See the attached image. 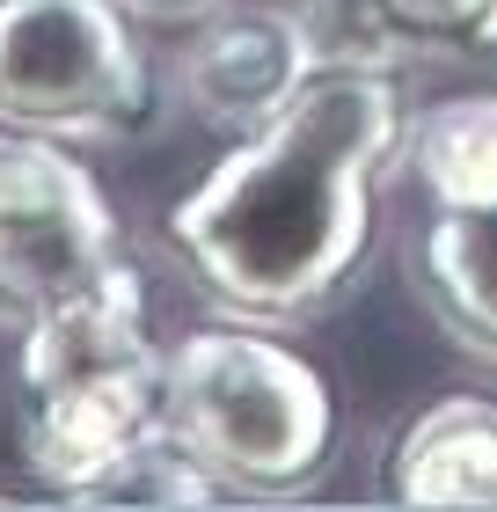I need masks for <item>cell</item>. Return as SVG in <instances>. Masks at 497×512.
Returning <instances> with one entry per match:
<instances>
[{"instance_id":"52a82bcc","label":"cell","mask_w":497,"mask_h":512,"mask_svg":"<svg viewBox=\"0 0 497 512\" xmlns=\"http://www.w3.org/2000/svg\"><path fill=\"white\" fill-rule=\"evenodd\" d=\"M388 491L402 505H497V403L446 395L417 410L388 454Z\"/></svg>"},{"instance_id":"8992f818","label":"cell","mask_w":497,"mask_h":512,"mask_svg":"<svg viewBox=\"0 0 497 512\" xmlns=\"http://www.w3.org/2000/svg\"><path fill=\"white\" fill-rule=\"evenodd\" d=\"M329 52L307 37V22L271 8H205L183 44V96L205 125L249 132L264 125Z\"/></svg>"},{"instance_id":"7a4b0ae2","label":"cell","mask_w":497,"mask_h":512,"mask_svg":"<svg viewBox=\"0 0 497 512\" xmlns=\"http://www.w3.org/2000/svg\"><path fill=\"white\" fill-rule=\"evenodd\" d=\"M15 374H22V461L66 505L110 461L169 432V352L147 330V286L125 256L22 322Z\"/></svg>"},{"instance_id":"3957f363","label":"cell","mask_w":497,"mask_h":512,"mask_svg":"<svg viewBox=\"0 0 497 512\" xmlns=\"http://www.w3.org/2000/svg\"><path fill=\"white\" fill-rule=\"evenodd\" d=\"M169 439L220 491L293 498L337 454V395L264 322H220L169 352Z\"/></svg>"},{"instance_id":"7c38bea8","label":"cell","mask_w":497,"mask_h":512,"mask_svg":"<svg viewBox=\"0 0 497 512\" xmlns=\"http://www.w3.org/2000/svg\"><path fill=\"white\" fill-rule=\"evenodd\" d=\"M132 15H169V22H198L205 8H220V0H125Z\"/></svg>"},{"instance_id":"6da1fadb","label":"cell","mask_w":497,"mask_h":512,"mask_svg":"<svg viewBox=\"0 0 497 512\" xmlns=\"http://www.w3.org/2000/svg\"><path fill=\"white\" fill-rule=\"evenodd\" d=\"M402 154V103L381 59H322L264 125L169 213L191 286L227 322L322 315L373 249V176Z\"/></svg>"},{"instance_id":"277c9868","label":"cell","mask_w":497,"mask_h":512,"mask_svg":"<svg viewBox=\"0 0 497 512\" xmlns=\"http://www.w3.org/2000/svg\"><path fill=\"white\" fill-rule=\"evenodd\" d=\"M154 110V66L125 0H0V125L110 147Z\"/></svg>"},{"instance_id":"9c48e42d","label":"cell","mask_w":497,"mask_h":512,"mask_svg":"<svg viewBox=\"0 0 497 512\" xmlns=\"http://www.w3.org/2000/svg\"><path fill=\"white\" fill-rule=\"evenodd\" d=\"M402 161L446 213L497 205V88H468L402 125Z\"/></svg>"},{"instance_id":"ba28073f","label":"cell","mask_w":497,"mask_h":512,"mask_svg":"<svg viewBox=\"0 0 497 512\" xmlns=\"http://www.w3.org/2000/svg\"><path fill=\"white\" fill-rule=\"evenodd\" d=\"M417 286L439 330L497 366V205H468V213L432 205V227L417 242Z\"/></svg>"},{"instance_id":"30bf717a","label":"cell","mask_w":497,"mask_h":512,"mask_svg":"<svg viewBox=\"0 0 497 512\" xmlns=\"http://www.w3.org/2000/svg\"><path fill=\"white\" fill-rule=\"evenodd\" d=\"M212 498H220V483L161 432V439H147V447H132L125 461H110L74 505H212Z\"/></svg>"},{"instance_id":"8fae6325","label":"cell","mask_w":497,"mask_h":512,"mask_svg":"<svg viewBox=\"0 0 497 512\" xmlns=\"http://www.w3.org/2000/svg\"><path fill=\"white\" fill-rule=\"evenodd\" d=\"M388 44L410 52H454V59H490L497 52V0H373Z\"/></svg>"},{"instance_id":"5b68a950","label":"cell","mask_w":497,"mask_h":512,"mask_svg":"<svg viewBox=\"0 0 497 512\" xmlns=\"http://www.w3.org/2000/svg\"><path fill=\"white\" fill-rule=\"evenodd\" d=\"M117 256V213L66 139L0 125V322L22 330L37 308L103 278Z\"/></svg>"}]
</instances>
